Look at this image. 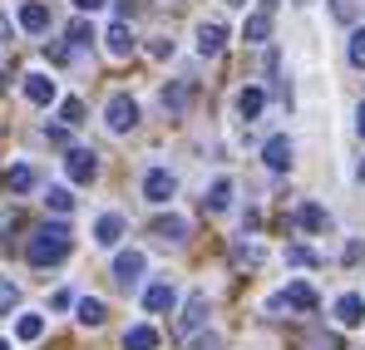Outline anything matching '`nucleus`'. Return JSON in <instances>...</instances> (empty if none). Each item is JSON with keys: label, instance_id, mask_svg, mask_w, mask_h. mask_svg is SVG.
<instances>
[{"label": "nucleus", "instance_id": "obj_1", "mask_svg": "<svg viewBox=\"0 0 365 350\" xmlns=\"http://www.w3.org/2000/svg\"><path fill=\"white\" fill-rule=\"evenodd\" d=\"M64 257H69V227L64 222H45L40 232L25 242V262L30 267H55Z\"/></svg>", "mask_w": 365, "mask_h": 350}, {"label": "nucleus", "instance_id": "obj_2", "mask_svg": "<svg viewBox=\"0 0 365 350\" xmlns=\"http://www.w3.org/2000/svg\"><path fill=\"white\" fill-rule=\"evenodd\" d=\"M104 123H109V133H128V128H138V104H133L128 94H114V99L104 104Z\"/></svg>", "mask_w": 365, "mask_h": 350}, {"label": "nucleus", "instance_id": "obj_3", "mask_svg": "<svg viewBox=\"0 0 365 350\" xmlns=\"http://www.w3.org/2000/svg\"><path fill=\"white\" fill-rule=\"evenodd\" d=\"M207 326V292H192L187 301H182V316H178V336L187 341V336H197Z\"/></svg>", "mask_w": 365, "mask_h": 350}, {"label": "nucleus", "instance_id": "obj_4", "mask_svg": "<svg viewBox=\"0 0 365 350\" xmlns=\"http://www.w3.org/2000/svg\"><path fill=\"white\" fill-rule=\"evenodd\" d=\"M173 192H178V177L168 173V168H148V177H143V197H148L153 207H163Z\"/></svg>", "mask_w": 365, "mask_h": 350}, {"label": "nucleus", "instance_id": "obj_5", "mask_svg": "<svg viewBox=\"0 0 365 350\" xmlns=\"http://www.w3.org/2000/svg\"><path fill=\"white\" fill-rule=\"evenodd\" d=\"M64 173H69V182H94L99 177V153L94 148H74L64 158Z\"/></svg>", "mask_w": 365, "mask_h": 350}, {"label": "nucleus", "instance_id": "obj_6", "mask_svg": "<svg viewBox=\"0 0 365 350\" xmlns=\"http://www.w3.org/2000/svg\"><path fill=\"white\" fill-rule=\"evenodd\" d=\"M143 267H148V257H143L138 247H128V252H119V257H114V282H119V287H138Z\"/></svg>", "mask_w": 365, "mask_h": 350}, {"label": "nucleus", "instance_id": "obj_7", "mask_svg": "<svg viewBox=\"0 0 365 350\" xmlns=\"http://www.w3.org/2000/svg\"><path fill=\"white\" fill-rule=\"evenodd\" d=\"M222 45H227V25L222 20H202L197 25V55L212 59V55H222Z\"/></svg>", "mask_w": 365, "mask_h": 350}, {"label": "nucleus", "instance_id": "obj_8", "mask_svg": "<svg viewBox=\"0 0 365 350\" xmlns=\"http://www.w3.org/2000/svg\"><path fill=\"white\" fill-rule=\"evenodd\" d=\"M282 306H292V311H316V292H311V282H292L287 292L272 301V311H282Z\"/></svg>", "mask_w": 365, "mask_h": 350}, {"label": "nucleus", "instance_id": "obj_9", "mask_svg": "<svg viewBox=\"0 0 365 350\" xmlns=\"http://www.w3.org/2000/svg\"><path fill=\"white\" fill-rule=\"evenodd\" d=\"M262 163H267L272 173H287V168H292V138H282V133L267 138V143H262Z\"/></svg>", "mask_w": 365, "mask_h": 350}, {"label": "nucleus", "instance_id": "obj_10", "mask_svg": "<svg viewBox=\"0 0 365 350\" xmlns=\"http://www.w3.org/2000/svg\"><path fill=\"white\" fill-rule=\"evenodd\" d=\"M20 30L45 35V30H50V5H45V0H25V5H20Z\"/></svg>", "mask_w": 365, "mask_h": 350}, {"label": "nucleus", "instance_id": "obj_11", "mask_svg": "<svg viewBox=\"0 0 365 350\" xmlns=\"http://www.w3.org/2000/svg\"><path fill=\"white\" fill-rule=\"evenodd\" d=\"M104 50H109L114 59H128V55H133V30H128V20H114V25H109Z\"/></svg>", "mask_w": 365, "mask_h": 350}, {"label": "nucleus", "instance_id": "obj_12", "mask_svg": "<svg viewBox=\"0 0 365 350\" xmlns=\"http://www.w3.org/2000/svg\"><path fill=\"white\" fill-rule=\"evenodd\" d=\"M123 232H128V222H123L119 212H104V217L94 222V242H99V247H119Z\"/></svg>", "mask_w": 365, "mask_h": 350}, {"label": "nucleus", "instance_id": "obj_13", "mask_svg": "<svg viewBox=\"0 0 365 350\" xmlns=\"http://www.w3.org/2000/svg\"><path fill=\"white\" fill-rule=\"evenodd\" d=\"M55 94H60V89H55L50 74H25V99H30V104L45 109V104H55Z\"/></svg>", "mask_w": 365, "mask_h": 350}, {"label": "nucleus", "instance_id": "obj_14", "mask_svg": "<svg viewBox=\"0 0 365 350\" xmlns=\"http://www.w3.org/2000/svg\"><path fill=\"white\" fill-rule=\"evenodd\" d=\"M267 35H272V10H252L242 20V40L247 45H267Z\"/></svg>", "mask_w": 365, "mask_h": 350}, {"label": "nucleus", "instance_id": "obj_15", "mask_svg": "<svg viewBox=\"0 0 365 350\" xmlns=\"http://www.w3.org/2000/svg\"><path fill=\"white\" fill-rule=\"evenodd\" d=\"M173 301H178V292H173L168 282H153V287L143 292V306H148L153 316H163V311H173Z\"/></svg>", "mask_w": 365, "mask_h": 350}, {"label": "nucleus", "instance_id": "obj_16", "mask_svg": "<svg viewBox=\"0 0 365 350\" xmlns=\"http://www.w3.org/2000/svg\"><path fill=\"white\" fill-rule=\"evenodd\" d=\"M336 321H341V326H361L365 321V296L346 292L341 301H336Z\"/></svg>", "mask_w": 365, "mask_h": 350}, {"label": "nucleus", "instance_id": "obj_17", "mask_svg": "<svg viewBox=\"0 0 365 350\" xmlns=\"http://www.w3.org/2000/svg\"><path fill=\"white\" fill-rule=\"evenodd\" d=\"M153 237H158V242H182V237H187V217H178V212L158 217V222H153Z\"/></svg>", "mask_w": 365, "mask_h": 350}, {"label": "nucleus", "instance_id": "obj_18", "mask_svg": "<svg viewBox=\"0 0 365 350\" xmlns=\"http://www.w3.org/2000/svg\"><path fill=\"white\" fill-rule=\"evenodd\" d=\"M74 316H79V326H104V301L99 296H79L74 301Z\"/></svg>", "mask_w": 365, "mask_h": 350}, {"label": "nucleus", "instance_id": "obj_19", "mask_svg": "<svg viewBox=\"0 0 365 350\" xmlns=\"http://www.w3.org/2000/svg\"><path fill=\"white\" fill-rule=\"evenodd\" d=\"M232 207V177H217L207 187V212H227Z\"/></svg>", "mask_w": 365, "mask_h": 350}, {"label": "nucleus", "instance_id": "obj_20", "mask_svg": "<svg viewBox=\"0 0 365 350\" xmlns=\"http://www.w3.org/2000/svg\"><path fill=\"white\" fill-rule=\"evenodd\" d=\"M297 227H302V232H321V227H326V207L302 202V207H297Z\"/></svg>", "mask_w": 365, "mask_h": 350}, {"label": "nucleus", "instance_id": "obj_21", "mask_svg": "<svg viewBox=\"0 0 365 350\" xmlns=\"http://www.w3.org/2000/svg\"><path fill=\"white\" fill-rule=\"evenodd\" d=\"M15 336H20L25 346H30V341H40V336H45V316H35V311H25V316L15 321Z\"/></svg>", "mask_w": 365, "mask_h": 350}, {"label": "nucleus", "instance_id": "obj_22", "mask_svg": "<svg viewBox=\"0 0 365 350\" xmlns=\"http://www.w3.org/2000/svg\"><path fill=\"white\" fill-rule=\"evenodd\" d=\"M123 346H128V350H153V346H158V331H153V326H128Z\"/></svg>", "mask_w": 365, "mask_h": 350}, {"label": "nucleus", "instance_id": "obj_23", "mask_svg": "<svg viewBox=\"0 0 365 350\" xmlns=\"http://www.w3.org/2000/svg\"><path fill=\"white\" fill-rule=\"evenodd\" d=\"M262 104H267V94H262V89H242V94H237V114H242L247 123L262 114Z\"/></svg>", "mask_w": 365, "mask_h": 350}, {"label": "nucleus", "instance_id": "obj_24", "mask_svg": "<svg viewBox=\"0 0 365 350\" xmlns=\"http://www.w3.org/2000/svg\"><path fill=\"white\" fill-rule=\"evenodd\" d=\"M158 104H163V114H168V118H178V114H182V104H187V89H182V84L163 89V94H158Z\"/></svg>", "mask_w": 365, "mask_h": 350}, {"label": "nucleus", "instance_id": "obj_25", "mask_svg": "<svg viewBox=\"0 0 365 350\" xmlns=\"http://www.w3.org/2000/svg\"><path fill=\"white\" fill-rule=\"evenodd\" d=\"M5 187H10V192H30V187H35V168H25V163L10 168V173H5Z\"/></svg>", "mask_w": 365, "mask_h": 350}, {"label": "nucleus", "instance_id": "obj_26", "mask_svg": "<svg viewBox=\"0 0 365 350\" xmlns=\"http://www.w3.org/2000/svg\"><path fill=\"white\" fill-rule=\"evenodd\" d=\"M45 207H50V212H69V207H74V192H69V187H60V182H55V187H50V192H45Z\"/></svg>", "mask_w": 365, "mask_h": 350}, {"label": "nucleus", "instance_id": "obj_27", "mask_svg": "<svg viewBox=\"0 0 365 350\" xmlns=\"http://www.w3.org/2000/svg\"><path fill=\"white\" fill-rule=\"evenodd\" d=\"M232 262H237V267H257V262H262V247H252V242H237V247H232Z\"/></svg>", "mask_w": 365, "mask_h": 350}, {"label": "nucleus", "instance_id": "obj_28", "mask_svg": "<svg viewBox=\"0 0 365 350\" xmlns=\"http://www.w3.org/2000/svg\"><path fill=\"white\" fill-rule=\"evenodd\" d=\"M89 40H94V30H89V20H84V15H79V20H74V25H69V45H74V50H84V45H89Z\"/></svg>", "mask_w": 365, "mask_h": 350}, {"label": "nucleus", "instance_id": "obj_29", "mask_svg": "<svg viewBox=\"0 0 365 350\" xmlns=\"http://www.w3.org/2000/svg\"><path fill=\"white\" fill-rule=\"evenodd\" d=\"M60 123L79 128V123H84V104H79V99H64V104H60Z\"/></svg>", "mask_w": 365, "mask_h": 350}, {"label": "nucleus", "instance_id": "obj_30", "mask_svg": "<svg viewBox=\"0 0 365 350\" xmlns=\"http://www.w3.org/2000/svg\"><path fill=\"white\" fill-rule=\"evenodd\" d=\"M287 262H292V267H321V257H316L311 247H287Z\"/></svg>", "mask_w": 365, "mask_h": 350}, {"label": "nucleus", "instance_id": "obj_31", "mask_svg": "<svg viewBox=\"0 0 365 350\" xmlns=\"http://www.w3.org/2000/svg\"><path fill=\"white\" fill-rule=\"evenodd\" d=\"M20 301V287L10 282V277H0V316H10V306Z\"/></svg>", "mask_w": 365, "mask_h": 350}, {"label": "nucleus", "instance_id": "obj_32", "mask_svg": "<svg viewBox=\"0 0 365 350\" xmlns=\"http://www.w3.org/2000/svg\"><path fill=\"white\" fill-rule=\"evenodd\" d=\"M351 64H356V69H365V25L351 35Z\"/></svg>", "mask_w": 365, "mask_h": 350}, {"label": "nucleus", "instance_id": "obj_33", "mask_svg": "<svg viewBox=\"0 0 365 350\" xmlns=\"http://www.w3.org/2000/svg\"><path fill=\"white\" fill-rule=\"evenodd\" d=\"M148 55H153V59H168V55H173V40H153V45H148Z\"/></svg>", "mask_w": 365, "mask_h": 350}, {"label": "nucleus", "instance_id": "obj_34", "mask_svg": "<svg viewBox=\"0 0 365 350\" xmlns=\"http://www.w3.org/2000/svg\"><path fill=\"white\" fill-rule=\"evenodd\" d=\"M104 5H109V0H74L79 15H94V10H104Z\"/></svg>", "mask_w": 365, "mask_h": 350}, {"label": "nucleus", "instance_id": "obj_35", "mask_svg": "<svg viewBox=\"0 0 365 350\" xmlns=\"http://www.w3.org/2000/svg\"><path fill=\"white\" fill-rule=\"evenodd\" d=\"M356 133H361V138H365V104H361V109H356Z\"/></svg>", "mask_w": 365, "mask_h": 350}, {"label": "nucleus", "instance_id": "obj_36", "mask_svg": "<svg viewBox=\"0 0 365 350\" xmlns=\"http://www.w3.org/2000/svg\"><path fill=\"white\" fill-rule=\"evenodd\" d=\"M192 350H217V336H207V341H197Z\"/></svg>", "mask_w": 365, "mask_h": 350}, {"label": "nucleus", "instance_id": "obj_37", "mask_svg": "<svg viewBox=\"0 0 365 350\" xmlns=\"http://www.w3.org/2000/svg\"><path fill=\"white\" fill-rule=\"evenodd\" d=\"M316 350H341V341H336V336H326V341H321Z\"/></svg>", "mask_w": 365, "mask_h": 350}, {"label": "nucleus", "instance_id": "obj_38", "mask_svg": "<svg viewBox=\"0 0 365 350\" xmlns=\"http://www.w3.org/2000/svg\"><path fill=\"white\" fill-rule=\"evenodd\" d=\"M361 182H365V158H361Z\"/></svg>", "mask_w": 365, "mask_h": 350}, {"label": "nucleus", "instance_id": "obj_39", "mask_svg": "<svg viewBox=\"0 0 365 350\" xmlns=\"http://www.w3.org/2000/svg\"><path fill=\"white\" fill-rule=\"evenodd\" d=\"M227 5H247V0H227Z\"/></svg>", "mask_w": 365, "mask_h": 350}, {"label": "nucleus", "instance_id": "obj_40", "mask_svg": "<svg viewBox=\"0 0 365 350\" xmlns=\"http://www.w3.org/2000/svg\"><path fill=\"white\" fill-rule=\"evenodd\" d=\"M292 5H306V0H292Z\"/></svg>", "mask_w": 365, "mask_h": 350}, {"label": "nucleus", "instance_id": "obj_41", "mask_svg": "<svg viewBox=\"0 0 365 350\" xmlns=\"http://www.w3.org/2000/svg\"><path fill=\"white\" fill-rule=\"evenodd\" d=\"M0 350H10V346H5V341H0Z\"/></svg>", "mask_w": 365, "mask_h": 350}]
</instances>
